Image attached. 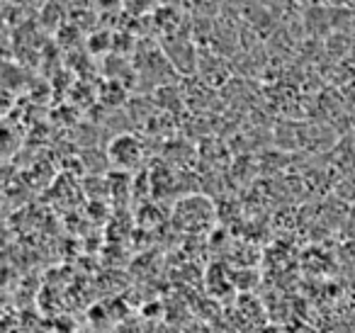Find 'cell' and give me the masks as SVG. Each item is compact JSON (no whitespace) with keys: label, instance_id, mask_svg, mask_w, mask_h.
<instances>
[{"label":"cell","instance_id":"6da1fadb","mask_svg":"<svg viewBox=\"0 0 355 333\" xmlns=\"http://www.w3.org/2000/svg\"><path fill=\"white\" fill-rule=\"evenodd\" d=\"M139 156H141V148H139V144L132 137H117L112 142V146H110V158L117 166H134L139 161Z\"/></svg>","mask_w":355,"mask_h":333},{"label":"cell","instance_id":"7a4b0ae2","mask_svg":"<svg viewBox=\"0 0 355 333\" xmlns=\"http://www.w3.org/2000/svg\"><path fill=\"white\" fill-rule=\"evenodd\" d=\"M331 3H336V6H338V0H331ZM340 3H345V0H340Z\"/></svg>","mask_w":355,"mask_h":333}]
</instances>
